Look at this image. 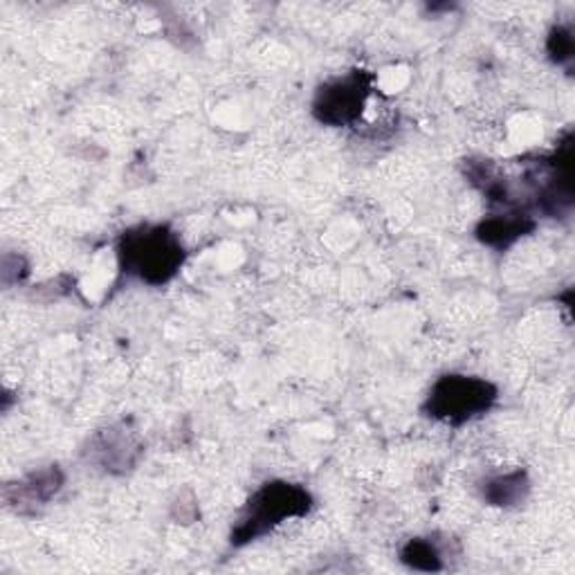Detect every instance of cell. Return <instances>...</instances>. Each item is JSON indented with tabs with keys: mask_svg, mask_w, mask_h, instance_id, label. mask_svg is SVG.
<instances>
[{
	"mask_svg": "<svg viewBox=\"0 0 575 575\" xmlns=\"http://www.w3.org/2000/svg\"><path fill=\"white\" fill-rule=\"evenodd\" d=\"M120 268L148 286L170 284L185 264V248L167 225H137L117 243Z\"/></svg>",
	"mask_w": 575,
	"mask_h": 575,
	"instance_id": "cell-1",
	"label": "cell"
},
{
	"mask_svg": "<svg viewBox=\"0 0 575 575\" xmlns=\"http://www.w3.org/2000/svg\"><path fill=\"white\" fill-rule=\"evenodd\" d=\"M310 509L312 497L306 487L288 481H270L261 485L250 502L245 504L229 540L234 546L257 542L286 520L308 515Z\"/></svg>",
	"mask_w": 575,
	"mask_h": 575,
	"instance_id": "cell-2",
	"label": "cell"
},
{
	"mask_svg": "<svg viewBox=\"0 0 575 575\" xmlns=\"http://www.w3.org/2000/svg\"><path fill=\"white\" fill-rule=\"evenodd\" d=\"M497 387L483 378L450 373L434 382L423 409L428 417L461 428L490 412V407L497 402Z\"/></svg>",
	"mask_w": 575,
	"mask_h": 575,
	"instance_id": "cell-3",
	"label": "cell"
},
{
	"mask_svg": "<svg viewBox=\"0 0 575 575\" xmlns=\"http://www.w3.org/2000/svg\"><path fill=\"white\" fill-rule=\"evenodd\" d=\"M373 93V76L364 70H353L345 76L326 81L312 102V115L326 126L356 124Z\"/></svg>",
	"mask_w": 575,
	"mask_h": 575,
	"instance_id": "cell-4",
	"label": "cell"
},
{
	"mask_svg": "<svg viewBox=\"0 0 575 575\" xmlns=\"http://www.w3.org/2000/svg\"><path fill=\"white\" fill-rule=\"evenodd\" d=\"M535 229V220L528 212L522 209H502L497 214H490L476 227V238L490 248L506 250L511 245Z\"/></svg>",
	"mask_w": 575,
	"mask_h": 575,
	"instance_id": "cell-5",
	"label": "cell"
},
{
	"mask_svg": "<svg viewBox=\"0 0 575 575\" xmlns=\"http://www.w3.org/2000/svg\"><path fill=\"white\" fill-rule=\"evenodd\" d=\"M93 456L97 454V461L106 468V470H129L135 463V454L140 452L135 441L131 437H126V432H117V430H109L102 432L93 439V450H89Z\"/></svg>",
	"mask_w": 575,
	"mask_h": 575,
	"instance_id": "cell-6",
	"label": "cell"
},
{
	"mask_svg": "<svg viewBox=\"0 0 575 575\" xmlns=\"http://www.w3.org/2000/svg\"><path fill=\"white\" fill-rule=\"evenodd\" d=\"M526 492H528V479L522 470L504 474V476H495L483 485V497L492 506L520 504V502H524Z\"/></svg>",
	"mask_w": 575,
	"mask_h": 575,
	"instance_id": "cell-7",
	"label": "cell"
},
{
	"mask_svg": "<svg viewBox=\"0 0 575 575\" xmlns=\"http://www.w3.org/2000/svg\"><path fill=\"white\" fill-rule=\"evenodd\" d=\"M400 559L409 568H417V571H428V573L443 571V555H441L437 542H432L428 537L409 540L404 544V548L400 551Z\"/></svg>",
	"mask_w": 575,
	"mask_h": 575,
	"instance_id": "cell-8",
	"label": "cell"
},
{
	"mask_svg": "<svg viewBox=\"0 0 575 575\" xmlns=\"http://www.w3.org/2000/svg\"><path fill=\"white\" fill-rule=\"evenodd\" d=\"M61 485H63V474L59 472V468H48L37 474H30L19 485V495H28L30 504H43L57 495Z\"/></svg>",
	"mask_w": 575,
	"mask_h": 575,
	"instance_id": "cell-9",
	"label": "cell"
},
{
	"mask_svg": "<svg viewBox=\"0 0 575 575\" xmlns=\"http://www.w3.org/2000/svg\"><path fill=\"white\" fill-rule=\"evenodd\" d=\"M548 54L555 63H566L573 59V34L568 28H555L548 37Z\"/></svg>",
	"mask_w": 575,
	"mask_h": 575,
	"instance_id": "cell-10",
	"label": "cell"
}]
</instances>
